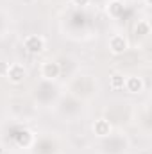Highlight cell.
<instances>
[{
    "label": "cell",
    "instance_id": "cell-1",
    "mask_svg": "<svg viewBox=\"0 0 152 154\" xmlns=\"http://www.w3.org/2000/svg\"><path fill=\"white\" fill-rule=\"evenodd\" d=\"M23 48L29 54L38 56V54H41L47 48V41H45L43 36H39V34H29L27 38L23 39Z\"/></svg>",
    "mask_w": 152,
    "mask_h": 154
},
{
    "label": "cell",
    "instance_id": "cell-2",
    "mask_svg": "<svg viewBox=\"0 0 152 154\" xmlns=\"http://www.w3.org/2000/svg\"><path fill=\"white\" fill-rule=\"evenodd\" d=\"M5 77H7V81H9L11 84H22V82L25 81V77H27V70H25V66L20 65V63H11Z\"/></svg>",
    "mask_w": 152,
    "mask_h": 154
},
{
    "label": "cell",
    "instance_id": "cell-3",
    "mask_svg": "<svg viewBox=\"0 0 152 154\" xmlns=\"http://www.w3.org/2000/svg\"><path fill=\"white\" fill-rule=\"evenodd\" d=\"M108 45H109V52L113 56H122L129 48V41H127V38L123 34H113L109 38V43Z\"/></svg>",
    "mask_w": 152,
    "mask_h": 154
},
{
    "label": "cell",
    "instance_id": "cell-4",
    "mask_svg": "<svg viewBox=\"0 0 152 154\" xmlns=\"http://www.w3.org/2000/svg\"><path fill=\"white\" fill-rule=\"evenodd\" d=\"M61 74V66L56 61H45L41 65V77L47 81H56Z\"/></svg>",
    "mask_w": 152,
    "mask_h": 154
},
{
    "label": "cell",
    "instance_id": "cell-5",
    "mask_svg": "<svg viewBox=\"0 0 152 154\" xmlns=\"http://www.w3.org/2000/svg\"><path fill=\"white\" fill-rule=\"evenodd\" d=\"M123 88H125L129 93L138 95V93H141V91H143L145 82H143V79H141V77H138V75H125V84H123Z\"/></svg>",
    "mask_w": 152,
    "mask_h": 154
},
{
    "label": "cell",
    "instance_id": "cell-6",
    "mask_svg": "<svg viewBox=\"0 0 152 154\" xmlns=\"http://www.w3.org/2000/svg\"><path fill=\"white\" fill-rule=\"evenodd\" d=\"M111 131H113V125L109 124V120H106V118H97V120L93 122V133H95V136L106 138V136L111 134Z\"/></svg>",
    "mask_w": 152,
    "mask_h": 154
},
{
    "label": "cell",
    "instance_id": "cell-7",
    "mask_svg": "<svg viewBox=\"0 0 152 154\" xmlns=\"http://www.w3.org/2000/svg\"><path fill=\"white\" fill-rule=\"evenodd\" d=\"M123 13V2L122 0H109L108 2V14L113 18H120Z\"/></svg>",
    "mask_w": 152,
    "mask_h": 154
},
{
    "label": "cell",
    "instance_id": "cell-8",
    "mask_svg": "<svg viewBox=\"0 0 152 154\" xmlns=\"http://www.w3.org/2000/svg\"><path fill=\"white\" fill-rule=\"evenodd\" d=\"M123 84H125V75L122 72H113L109 75V88L111 90H123Z\"/></svg>",
    "mask_w": 152,
    "mask_h": 154
},
{
    "label": "cell",
    "instance_id": "cell-9",
    "mask_svg": "<svg viewBox=\"0 0 152 154\" xmlns=\"http://www.w3.org/2000/svg\"><path fill=\"white\" fill-rule=\"evenodd\" d=\"M134 32H136L138 36H141V38L149 36V34H150V23H149L147 20H140V22L136 23V27H134Z\"/></svg>",
    "mask_w": 152,
    "mask_h": 154
},
{
    "label": "cell",
    "instance_id": "cell-10",
    "mask_svg": "<svg viewBox=\"0 0 152 154\" xmlns=\"http://www.w3.org/2000/svg\"><path fill=\"white\" fill-rule=\"evenodd\" d=\"M7 70H9V63H5V61H0V77H5Z\"/></svg>",
    "mask_w": 152,
    "mask_h": 154
},
{
    "label": "cell",
    "instance_id": "cell-11",
    "mask_svg": "<svg viewBox=\"0 0 152 154\" xmlns=\"http://www.w3.org/2000/svg\"><path fill=\"white\" fill-rule=\"evenodd\" d=\"M90 2L91 0H72V4L77 7H86V5H90Z\"/></svg>",
    "mask_w": 152,
    "mask_h": 154
}]
</instances>
